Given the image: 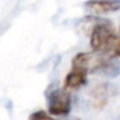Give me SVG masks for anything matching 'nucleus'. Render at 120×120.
<instances>
[{
  "instance_id": "1",
  "label": "nucleus",
  "mask_w": 120,
  "mask_h": 120,
  "mask_svg": "<svg viewBox=\"0 0 120 120\" xmlns=\"http://www.w3.org/2000/svg\"><path fill=\"white\" fill-rule=\"evenodd\" d=\"M72 68H78L89 74H101L105 76H116L120 72V66L110 58V56L97 52H81L74 57Z\"/></svg>"
},
{
  "instance_id": "2",
  "label": "nucleus",
  "mask_w": 120,
  "mask_h": 120,
  "mask_svg": "<svg viewBox=\"0 0 120 120\" xmlns=\"http://www.w3.org/2000/svg\"><path fill=\"white\" fill-rule=\"evenodd\" d=\"M117 38L119 36L111 22L107 19H98L90 31V47L94 52L110 56Z\"/></svg>"
},
{
  "instance_id": "4",
  "label": "nucleus",
  "mask_w": 120,
  "mask_h": 120,
  "mask_svg": "<svg viewBox=\"0 0 120 120\" xmlns=\"http://www.w3.org/2000/svg\"><path fill=\"white\" fill-rule=\"evenodd\" d=\"M85 8L97 14H106L120 11V0H88Z\"/></svg>"
},
{
  "instance_id": "8",
  "label": "nucleus",
  "mask_w": 120,
  "mask_h": 120,
  "mask_svg": "<svg viewBox=\"0 0 120 120\" xmlns=\"http://www.w3.org/2000/svg\"><path fill=\"white\" fill-rule=\"evenodd\" d=\"M110 56H116V57H120V36L117 38V40L115 41L114 47H112L111 54Z\"/></svg>"
},
{
  "instance_id": "6",
  "label": "nucleus",
  "mask_w": 120,
  "mask_h": 120,
  "mask_svg": "<svg viewBox=\"0 0 120 120\" xmlns=\"http://www.w3.org/2000/svg\"><path fill=\"white\" fill-rule=\"evenodd\" d=\"M110 89L107 85H98L93 92H92V97H93V101H94V106L96 107H103L109 101V97H110Z\"/></svg>"
},
{
  "instance_id": "5",
  "label": "nucleus",
  "mask_w": 120,
  "mask_h": 120,
  "mask_svg": "<svg viewBox=\"0 0 120 120\" xmlns=\"http://www.w3.org/2000/svg\"><path fill=\"white\" fill-rule=\"evenodd\" d=\"M86 75L88 74L84 72V71L72 68L65 78V89L66 90H78V89H80L86 83Z\"/></svg>"
},
{
  "instance_id": "9",
  "label": "nucleus",
  "mask_w": 120,
  "mask_h": 120,
  "mask_svg": "<svg viewBox=\"0 0 120 120\" xmlns=\"http://www.w3.org/2000/svg\"><path fill=\"white\" fill-rule=\"evenodd\" d=\"M67 120H80L79 117H70V119H67Z\"/></svg>"
},
{
  "instance_id": "3",
  "label": "nucleus",
  "mask_w": 120,
  "mask_h": 120,
  "mask_svg": "<svg viewBox=\"0 0 120 120\" xmlns=\"http://www.w3.org/2000/svg\"><path fill=\"white\" fill-rule=\"evenodd\" d=\"M48 111L53 116H67L71 111V96L66 89H54L48 94Z\"/></svg>"
},
{
  "instance_id": "7",
  "label": "nucleus",
  "mask_w": 120,
  "mask_h": 120,
  "mask_svg": "<svg viewBox=\"0 0 120 120\" xmlns=\"http://www.w3.org/2000/svg\"><path fill=\"white\" fill-rule=\"evenodd\" d=\"M29 120H58V119H56V117L53 116V115L48 114V112L39 110V111L32 112V114L30 115Z\"/></svg>"
}]
</instances>
